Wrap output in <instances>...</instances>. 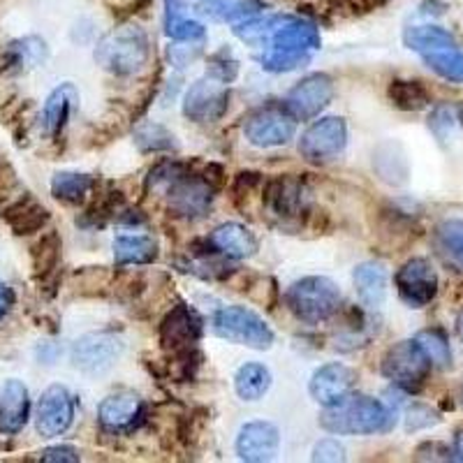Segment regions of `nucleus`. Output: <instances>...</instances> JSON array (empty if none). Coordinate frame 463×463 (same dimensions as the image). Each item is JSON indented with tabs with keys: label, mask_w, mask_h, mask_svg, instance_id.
I'll return each instance as SVG.
<instances>
[{
	"label": "nucleus",
	"mask_w": 463,
	"mask_h": 463,
	"mask_svg": "<svg viewBox=\"0 0 463 463\" xmlns=\"http://www.w3.org/2000/svg\"><path fill=\"white\" fill-rule=\"evenodd\" d=\"M267 52L260 63L269 72H292L301 68L320 49V31L316 24L289 14H274L267 33Z\"/></svg>",
	"instance_id": "nucleus-1"
},
{
	"label": "nucleus",
	"mask_w": 463,
	"mask_h": 463,
	"mask_svg": "<svg viewBox=\"0 0 463 463\" xmlns=\"http://www.w3.org/2000/svg\"><path fill=\"white\" fill-rule=\"evenodd\" d=\"M394 412L371 396H345L320 415V427L338 436H369L390 431Z\"/></svg>",
	"instance_id": "nucleus-2"
},
{
	"label": "nucleus",
	"mask_w": 463,
	"mask_h": 463,
	"mask_svg": "<svg viewBox=\"0 0 463 463\" xmlns=\"http://www.w3.org/2000/svg\"><path fill=\"white\" fill-rule=\"evenodd\" d=\"M153 184L165 185L169 209L184 218H202L213 202V184L200 174L185 172L184 165H160L151 174Z\"/></svg>",
	"instance_id": "nucleus-3"
},
{
	"label": "nucleus",
	"mask_w": 463,
	"mask_h": 463,
	"mask_svg": "<svg viewBox=\"0 0 463 463\" xmlns=\"http://www.w3.org/2000/svg\"><path fill=\"white\" fill-rule=\"evenodd\" d=\"M403 43L442 80L463 84V49L452 33L440 26H411L403 33Z\"/></svg>",
	"instance_id": "nucleus-4"
},
{
	"label": "nucleus",
	"mask_w": 463,
	"mask_h": 463,
	"mask_svg": "<svg viewBox=\"0 0 463 463\" xmlns=\"http://www.w3.org/2000/svg\"><path fill=\"white\" fill-rule=\"evenodd\" d=\"M151 44L144 28L139 26H118L102 37L95 47V61L102 70L118 77L135 74L146 65Z\"/></svg>",
	"instance_id": "nucleus-5"
},
{
	"label": "nucleus",
	"mask_w": 463,
	"mask_h": 463,
	"mask_svg": "<svg viewBox=\"0 0 463 463\" xmlns=\"http://www.w3.org/2000/svg\"><path fill=\"white\" fill-rule=\"evenodd\" d=\"M288 306L299 320L308 325L325 322L341 306V289L325 276H308L288 289Z\"/></svg>",
	"instance_id": "nucleus-6"
},
{
	"label": "nucleus",
	"mask_w": 463,
	"mask_h": 463,
	"mask_svg": "<svg viewBox=\"0 0 463 463\" xmlns=\"http://www.w3.org/2000/svg\"><path fill=\"white\" fill-rule=\"evenodd\" d=\"M213 332L237 345L267 350L274 343V332L267 322L246 306H225L213 316Z\"/></svg>",
	"instance_id": "nucleus-7"
},
{
	"label": "nucleus",
	"mask_w": 463,
	"mask_h": 463,
	"mask_svg": "<svg viewBox=\"0 0 463 463\" xmlns=\"http://www.w3.org/2000/svg\"><path fill=\"white\" fill-rule=\"evenodd\" d=\"M431 362L424 354L417 341H401L387 350L383 359V375L405 392L421 390L427 383Z\"/></svg>",
	"instance_id": "nucleus-8"
},
{
	"label": "nucleus",
	"mask_w": 463,
	"mask_h": 463,
	"mask_svg": "<svg viewBox=\"0 0 463 463\" xmlns=\"http://www.w3.org/2000/svg\"><path fill=\"white\" fill-rule=\"evenodd\" d=\"M297 118L285 109V105H269L253 111L243 123V135L253 146L274 148L283 146L295 137Z\"/></svg>",
	"instance_id": "nucleus-9"
},
{
	"label": "nucleus",
	"mask_w": 463,
	"mask_h": 463,
	"mask_svg": "<svg viewBox=\"0 0 463 463\" xmlns=\"http://www.w3.org/2000/svg\"><path fill=\"white\" fill-rule=\"evenodd\" d=\"M347 144V126L338 116H326L313 123L308 130L301 135L299 151L306 160L311 163H329L338 158L345 151Z\"/></svg>",
	"instance_id": "nucleus-10"
},
{
	"label": "nucleus",
	"mask_w": 463,
	"mask_h": 463,
	"mask_svg": "<svg viewBox=\"0 0 463 463\" xmlns=\"http://www.w3.org/2000/svg\"><path fill=\"white\" fill-rule=\"evenodd\" d=\"M123 341L111 332H93L81 336L72 347V364L80 371L90 375H100L109 371L121 359Z\"/></svg>",
	"instance_id": "nucleus-11"
},
{
	"label": "nucleus",
	"mask_w": 463,
	"mask_h": 463,
	"mask_svg": "<svg viewBox=\"0 0 463 463\" xmlns=\"http://www.w3.org/2000/svg\"><path fill=\"white\" fill-rule=\"evenodd\" d=\"M227 102H230L227 81L209 74L188 89L184 98V114L195 123H213L227 111Z\"/></svg>",
	"instance_id": "nucleus-12"
},
{
	"label": "nucleus",
	"mask_w": 463,
	"mask_h": 463,
	"mask_svg": "<svg viewBox=\"0 0 463 463\" xmlns=\"http://www.w3.org/2000/svg\"><path fill=\"white\" fill-rule=\"evenodd\" d=\"M202 336V320L190 306L179 304L165 316L160 325V343L165 350L179 357H188L193 347L197 345Z\"/></svg>",
	"instance_id": "nucleus-13"
},
{
	"label": "nucleus",
	"mask_w": 463,
	"mask_h": 463,
	"mask_svg": "<svg viewBox=\"0 0 463 463\" xmlns=\"http://www.w3.org/2000/svg\"><path fill=\"white\" fill-rule=\"evenodd\" d=\"M74 421V396L63 384H52L37 401L35 427L43 438H56L68 431Z\"/></svg>",
	"instance_id": "nucleus-14"
},
{
	"label": "nucleus",
	"mask_w": 463,
	"mask_h": 463,
	"mask_svg": "<svg viewBox=\"0 0 463 463\" xmlns=\"http://www.w3.org/2000/svg\"><path fill=\"white\" fill-rule=\"evenodd\" d=\"M396 288L401 299L412 308H421L438 295V274L431 262L424 258H412L396 271Z\"/></svg>",
	"instance_id": "nucleus-15"
},
{
	"label": "nucleus",
	"mask_w": 463,
	"mask_h": 463,
	"mask_svg": "<svg viewBox=\"0 0 463 463\" xmlns=\"http://www.w3.org/2000/svg\"><path fill=\"white\" fill-rule=\"evenodd\" d=\"M334 98V84L326 74H311L301 80L285 98V109L295 116L297 121L316 118Z\"/></svg>",
	"instance_id": "nucleus-16"
},
{
	"label": "nucleus",
	"mask_w": 463,
	"mask_h": 463,
	"mask_svg": "<svg viewBox=\"0 0 463 463\" xmlns=\"http://www.w3.org/2000/svg\"><path fill=\"white\" fill-rule=\"evenodd\" d=\"M280 433L271 421H248L239 431L237 454L241 461L262 463L279 454Z\"/></svg>",
	"instance_id": "nucleus-17"
},
{
	"label": "nucleus",
	"mask_w": 463,
	"mask_h": 463,
	"mask_svg": "<svg viewBox=\"0 0 463 463\" xmlns=\"http://www.w3.org/2000/svg\"><path fill=\"white\" fill-rule=\"evenodd\" d=\"M354 384V371L345 364H325L322 369H317L313 373L311 384H308V392H311L313 401H317L320 405L329 408V405L338 403V401L345 399L350 394Z\"/></svg>",
	"instance_id": "nucleus-18"
},
{
	"label": "nucleus",
	"mask_w": 463,
	"mask_h": 463,
	"mask_svg": "<svg viewBox=\"0 0 463 463\" xmlns=\"http://www.w3.org/2000/svg\"><path fill=\"white\" fill-rule=\"evenodd\" d=\"M311 193L297 179H276L264 190V204L280 218H297L306 213Z\"/></svg>",
	"instance_id": "nucleus-19"
},
{
	"label": "nucleus",
	"mask_w": 463,
	"mask_h": 463,
	"mask_svg": "<svg viewBox=\"0 0 463 463\" xmlns=\"http://www.w3.org/2000/svg\"><path fill=\"white\" fill-rule=\"evenodd\" d=\"M31 415V399L22 380H5L0 384V433H19Z\"/></svg>",
	"instance_id": "nucleus-20"
},
{
	"label": "nucleus",
	"mask_w": 463,
	"mask_h": 463,
	"mask_svg": "<svg viewBox=\"0 0 463 463\" xmlns=\"http://www.w3.org/2000/svg\"><path fill=\"white\" fill-rule=\"evenodd\" d=\"M142 417V399L132 392L107 396L98 408V420L107 431H126Z\"/></svg>",
	"instance_id": "nucleus-21"
},
{
	"label": "nucleus",
	"mask_w": 463,
	"mask_h": 463,
	"mask_svg": "<svg viewBox=\"0 0 463 463\" xmlns=\"http://www.w3.org/2000/svg\"><path fill=\"white\" fill-rule=\"evenodd\" d=\"M357 297L366 308L380 311L387 299V269L380 262H364L353 274Z\"/></svg>",
	"instance_id": "nucleus-22"
},
{
	"label": "nucleus",
	"mask_w": 463,
	"mask_h": 463,
	"mask_svg": "<svg viewBox=\"0 0 463 463\" xmlns=\"http://www.w3.org/2000/svg\"><path fill=\"white\" fill-rule=\"evenodd\" d=\"M211 246L216 248L218 253L227 255V258L243 260L255 255L258 239H255V234L246 225L225 222V225H218L216 230L211 232Z\"/></svg>",
	"instance_id": "nucleus-23"
},
{
	"label": "nucleus",
	"mask_w": 463,
	"mask_h": 463,
	"mask_svg": "<svg viewBox=\"0 0 463 463\" xmlns=\"http://www.w3.org/2000/svg\"><path fill=\"white\" fill-rule=\"evenodd\" d=\"M3 218L14 230V234H33V232H40L47 225L49 211L40 202L33 200L31 195H22L7 206Z\"/></svg>",
	"instance_id": "nucleus-24"
},
{
	"label": "nucleus",
	"mask_w": 463,
	"mask_h": 463,
	"mask_svg": "<svg viewBox=\"0 0 463 463\" xmlns=\"http://www.w3.org/2000/svg\"><path fill=\"white\" fill-rule=\"evenodd\" d=\"M80 102V93L74 89L72 84H63L58 86L52 95L44 102L43 109V126L49 135H58V132L63 130L65 123H68L70 114L74 111Z\"/></svg>",
	"instance_id": "nucleus-25"
},
{
	"label": "nucleus",
	"mask_w": 463,
	"mask_h": 463,
	"mask_svg": "<svg viewBox=\"0 0 463 463\" xmlns=\"http://www.w3.org/2000/svg\"><path fill=\"white\" fill-rule=\"evenodd\" d=\"M165 31L176 43H197L206 35V28L185 12L184 0H165Z\"/></svg>",
	"instance_id": "nucleus-26"
},
{
	"label": "nucleus",
	"mask_w": 463,
	"mask_h": 463,
	"mask_svg": "<svg viewBox=\"0 0 463 463\" xmlns=\"http://www.w3.org/2000/svg\"><path fill=\"white\" fill-rule=\"evenodd\" d=\"M158 258L156 239L144 234H121L114 239L116 264H151Z\"/></svg>",
	"instance_id": "nucleus-27"
},
{
	"label": "nucleus",
	"mask_w": 463,
	"mask_h": 463,
	"mask_svg": "<svg viewBox=\"0 0 463 463\" xmlns=\"http://www.w3.org/2000/svg\"><path fill=\"white\" fill-rule=\"evenodd\" d=\"M436 246L442 260L458 271H463V221L461 218H449L442 221L436 230Z\"/></svg>",
	"instance_id": "nucleus-28"
},
{
	"label": "nucleus",
	"mask_w": 463,
	"mask_h": 463,
	"mask_svg": "<svg viewBox=\"0 0 463 463\" xmlns=\"http://www.w3.org/2000/svg\"><path fill=\"white\" fill-rule=\"evenodd\" d=\"M271 387V371L264 364H243L234 375V390L243 401H260Z\"/></svg>",
	"instance_id": "nucleus-29"
},
{
	"label": "nucleus",
	"mask_w": 463,
	"mask_h": 463,
	"mask_svg": "<svg viewBox=\"0 0 463 463\" xmlns=\"http://www.w3.org/2000/svg\"><path fill=\"white\" fill-rule=\"evenodd\" d=\"M95 181L89 174L80 172H58L52 179V193L56 200L68 202V204H80L86 200Z\"/></svg>",
	"instance_id": "nucleus-30"
},
{
	"label": "nucleus",
	"mask_w": 463,
	"mask_h": 463,
	"mask_svg": "<svg viewBox=\"0 0 463 463\" xmlns=\"http://www.w3.org/2000/svg\"><path fill=\"white\" fill-rule=\"evenodd\" d=\"M33 269L40 280L52 279L53 271L61 264V237L56 232H47L40 237V241L33 246Z\"/></svg>",
	"instance_id": "nucleus-31"
},
{
	"label": "nucleus",
	"mask_w": 463,
	"mask_h": 463,
	"mask_svg": "<svg viewBox=\"0 0 463 463\" xmlns=\"http://www.w3.org/2000/svg\"><path fill=\"white\" fill-rule=\"evenodd\" d=\"M415 341L424 350L431 366L448 369L449 364H452V350H449V343L442 332H438V329H424V332L417 334Z\"/></svg>",
	"instance_id": "nucleus-32"
},
{
	"label": "nucleus",
	"mask_w": 463,
	"mask_h": 463,
	"mask_svg": "<svg viewBox=\"0 0 463 463\" xmlns=\"http://www.w3.org/2000/svg\"><path fill=\"white\" fill-rule=\"evenodd\" d=\"M390 98L399 109H405V111L424 109V107L429 105V93L424 90V86L417 84V81H403V80L392 81Z\"/></svg>",
	"instance_id": "nucleus-33"
},
{
	"label": "nucleus",
	"mask_w": 463,
	"mask_h": 463,
	"mask_svg": "<svg viewBox=\"0 0 463 463\" xmlns=\"http://www.w3.org/2000/svg\"><path fill=\"white\" fill-rule=\"evenodd\" d=\"M12 63L22 65V68H35V65H43L44 58H47V44L40 40V37H24L19 43H14L10 47Z\"/></svg>",
	"instance_id": "nucleus-34"
},
{
	"label": "nucleus",
	"mask_w": 463,
	"mask_h": 463,
	"mask_svg": "<svg viewBox=\"0 0 463 463\" xmlns=\"http://www.w3.org/2000/svg\"><path fill=\"white\" fill-rule=\"evenodd\" d=\"M172 135L165 130L163 126H144L142 130L137 132V144L144 148V151H160V148L172 146Z\"/></svg>",
	"instance_id": "nucleus-35"
},
{
	"label": "nucleus",
	"mask_w": 463,
	"mask_h": 463,
	"mask_svg": "<svg viewBox=\"0 0 463 463\" xmlns=\"http://www.w3.org/2000/svg\"><path fill=\"white\" fill-rule=\"evenodd\" d=\"M313 458H316V461H343V458H345V452H343V448L338 445V440L326 438V440H320L316 445Z\"/></svg>",
	"instance_id": "nucleus-36"
},
{
	"label": "nucleus",
	"mask_w": 463,
	"mask_h": 463,
	"mask_svg": "<svg viewBox=\"0 0 463 463\" xmlns=\"http://www.w3.org/2000/svg\"><path fill=\"white\" fill-rule=\"evenodd\" d=\"M40 461H56V463H74L80 461V452L70 445H58V448H49L40 454Z\"/></svg>",
	"instance_id": "nucleus-37"
},
{
	"label": "nucleus",
	"mask_w": 463,
	"mask_h": 463,
	"mask_svg": "<svg viewBox=\"0 0 463 463\" xmlns=\"http://www.w3.org/2000/svg\"><path fill=\"white\" fill-rule=\"evenodd\" d=\"M12 306H14V292L5 280H0V320L10 313Z\"/></svg>",
	"instance_id": "nucleus-38"
},
{
	"label": "nucleus",
	"mask_w": 463,
	"mask_h": 463,
	"mask_svg": "<svg viewBox=\"0 0 463 463\" xmlns=\"http://www.w3.org/2000/svg\"><path fill=\"white\" fill-rule=\"evenodd\" d=\"M452 458L454 461H463V431H458L457 438H454Z\"/></svg>",
	"instance_id": "nucleus-39"
},
{
	"label": "nucleus",
	"mask_w": 463,
	"mask_h": 463,
	"mask_svg": "<svg viewBox=\"0 0 463 463\" xmlns=\"http://www.w3.org/2000/svg\"><path fill=\"white\" fill-rule=\"evenodd\" d=\"M457 332H458V338H461V343H463V308L457 317Z\"/></svg>",
	"instance_id": "nucleus-40"
},
{
	"label": "nucleus",
	"mask_w": 463,
	"mask_h": 463,
	"mask_svg": "<svg viewBox=\"0 0 463 463\" xmlns=\"http://www.w3.org/2000/svg\"><path fill=\"white\" fill-rule=\"evenodd\" d=\"M461 403H463V387H461Z\"/></svg>",
	"instance_id": "nucleus-41"
},
{
	"label": "nucleus",
	"mask_w": 463,
	"mask_h": 463,
	"mask_svg": "<svg viewBox=\"0 0 463 463\" xmlns=\"http://www.w3.org/2000/svg\"><path fill=\"white\" fill-rule=\"evenodd\" d=\"M206 3H211V0H206Z\"/></svg>",
	"instance_id": "nucleus-42"
}]
</instances>
